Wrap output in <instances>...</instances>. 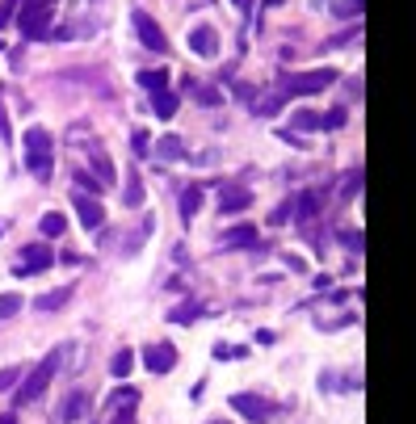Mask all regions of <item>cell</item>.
I'll list each match as a JSON object with an SVG mask.
<instances>
[{
  "label": "cell",
  "mask_w": 416,
  "mask_h": 424,
  "mask_svg": "<svg viewBox=\"0 0 416 424\" xmlns=\"http://www.w3.org/2000/svg\"><path fill=\"white\" fill-rule=\"evenodd\" d=\"M43 9H55V0H17V21H26V17H34Z\"/></svg>",
  "instance_id": "obj_22"
},
{
  "label": "cell",
  "mask_w": 416,
  "mask_h": 424,
  "mask_svg": "<svg viewBox=\"0 0 416 424\" xmlns=\"http://www.w3.org/2000/svg\"><path fill=\"white\" fill-rule=\"evenodd\" d=\"M198 101H202V105H215V101H219V93H215V89H202V93H198Z\"/></svg>",
  "instance_id": "obj_35"
},
{
  "label": "cell",
  "mask_w": 416,
  "mask_h": 424,
  "mask_svg": "<svg viewBox=\"0 0 416 424\" xmlns=\"http://www.w3.org/2000/svg\"><path fill=\"white\" fill-rule=\"evenodd\" d=\"M131 21H135V34H139V43H143L147 50H156V55H164V50H169V38H164L160 21H156L151 13L135 9V13H131Z\"/></svg>",
  "instance_id": "obj_4"
},
{
  "label": "cell",
  "mask_w": 416,
  "mask_h": 424,
  "mask_svg": "<svg viewBox=\"0 0 416 424\" xmlns=\"http://www.w3.org/2000/svg\"><path fill=\"white\" fill-rule=\"evenodd\" d=\"M252 206V193L248 189H228V193H219V214H240V210H248Z\"/></svg>",
  "instance_id": "obj_10"
},
{
  "label": "cell",
  "mask_w": 416,
  "mask_h": 424,
  "mask_svg": "<svg viewBox=\"0 0 416 424\" xmlns=\"http://www.w3.org/2000/svg\"><path fill=\"white\" fill-rule=\"evenodd\" d=\"M336 80V67H316V72H294V76H286L282 80V97H311L328 89Z\"/></svg>",
  "instance_id": "obj_3"
},
{
  "label": "cell",
  "mask_w": 416,
  "mask_h": 424,
  "mask_svg": "<svg viewBox=\"0 0 416 424\" xmlns=\"http://www.w3.org/2000/svg\"><path fill=\"white\" fill-rule=\"evenodd\" d=\"M122 202H127L131 210H139V206H143V181H139V173H135V168L127 173V193H122Z\"/></svg>",
  "instance_id": "obj_19"
},
{
  "label": "cell",
  "mask_w": 416,
  "mask_h": 424,
  "mask_svg": "<svg viewBox=\"0 0 416 424\" xmlns=\"http://www.w3.org/2000/svg\"><path fill=\"white\" fill-rule=\"evenodd\" d=\"M21 261L26 265H13V273L17 278H34V273H43L55 265V252H50V244H26L21 248Z\"/></svg>",
  "instance_id": "obj_5"
},
{
  "label": "cell",
  "mask_w": 416,
  "mask_h": 424,
  "mask_svg": "<svg viewBox=\"0 0 416 424\" xmlns=\"http://www.w3.org/2000/svg\"><path fill=\"white\" fill-rule=\"evenodd\" d=\"M345 244H349V248H353V252H362V232H345Z\"/></svg>",
  "instance_id": "obj_32"
},
{
  "label": "cell",
  "mask_w": 416,
  "mask_h": 424,
  "mask_svg": "<svg viewBox=\"0 0 416 424\" xmlns=\"http://www.w3.org/2000/svg\"><path fill=\"white\" fill-rule=\"evenodd\" d=\"M177 105H181V97L173 93V89H160V93H151V109H156V118H160V122H169V118L177 114Z\"/></svg>",
  "instance_id": "obj_13"
},
{
  "label": "cell",
  "mask_w": 416,
  "mask_h": 424,
  "mask_svg": "<svg viewBox=\"0 0 416 424\" xmlns=\"http://www.w3.org/2000/svg\"><path fill=\"white\" fill-rule=\"evenodd\" d=\"M13 9H17V0H4V4H0V26H4L9 17H13Z\"/></svg>",
  "instance_id": "obj_34"
},
{
  "label": "cell",
  "mask_w": 416,
  "mask_h": 424,
  "mask_svg": "<svg viewBox=\"0 0 416 424\" xmlns=\"http://www.w3.org/2000/svg\"><path fill=\"white\" fill-rule=\"evenodd\" d=\"M21 311V294H0V320H13Z\"/></svg>",
  "instance_id": "obj_26"
},
{
  "label": "cell",
  "mask_w": 416,
  "mask_h": 424,
  "mask_svg": "<svg viewBox=\"0 0 416 424\" xmlns=\"http://www.w3.org/2000/svg\"><path fill=\"white\" fill-rule=\"evenodd\" d=\"M59 357H63V349H55L50 357H43V362H38L30 374H26L21 382H17V386H13V399H17V403H34L38 395H46L50 378L59 374Z\"/></svg>",
  "instance_id": "obj_1"
},
{
  "label": "cell",
  "mask_w": 416,
  "mask_h": 424,
  "mask_svg": "<svg viewBox=\"0 0 416 424\" xmlns=\"http://www.w3.org/2000/svg\"><path fill=\"white\" fill-rule=\"evenodd\" d=\"M89 408H92L89 391H72V395H68V403H63V412H59V420H63V424H80L85 416H89Z\"/></svg>",
  "instance_id": "obj_9"
},
{
  "label": "cell",
  "mask_w": 416,
  "mask_h": 424,
  "mask_svg": "<svg viewBox=\"0 0 416 424\" xmlns=\"http://www.w3.org/2000/svg\"><path fill=\"white\" fill-rule=\"evenodd\" d=\"M76 189H80V193H89V197H97V193H101V181H97V177H92V173H85V168H76Z\"/></svg>",
  "instance_id": "obj_24"
},
{
  "label": "cell",
  "mask_w": 416,
  "mask_h": 424,
  "mask_svg": "<svg viewBox=\"0 0 416 424\" xmlns=\"http://www.w3.org/2000/svg\"><path fill=\"white\" fill-rule=\"evenodd\" d=\"M345 118H349L345 109H328V114L320 118V131H341V126H345Z\"/></svg>",
  "instance_id": "obj_27"
},
{
  "label": "cell",
  "mask_w": 416,
  "mask_h": 424,
  "mask_svg": "<svg viewBox=\"0 0 416 424\" xmlns=\"http://www.w3.org/2000/svg\"><path fill=\"white\" fill-rule=\"evenodd\" d=\"M131 370H135V353H131V349H118V353H114V362H110V374L127 378Z\"/></svg>",
  "instance_id": "obj_21"
},
{
  "label": "cell",
  "mask_w": 416,
  "mask_h": 424,
  "mask_svg": "<svg viewBox=\"0 0 416 424\" xmlns=\"http://www.w3.org/2000/svg\"><path fill=\"white\" fill-rule=\"evenodd\" d=\"M290 126H299V131H320V114H311V109H299V114L290 118Z\"/></svg>",
  "instance_id": "obj_25"
},
{
  "label": "cell",
  "mask_w": 416,
  "mask_h": 424,
  "mask_svg": "<svg viewBox=\"0 0 416 424\" xmlns=\"http://www.w3.org/2000/svg\"><path fill=\"white\" fill-rule=\"evenodd\" d=\"M202 193H206L202 185H189V189L181 193V219H185V223L198 214V206H202Z\"/></svg>",
  "instance_id": "obj_18"
},
{
  "label": "cell",
  "mask_w": 416,
  "mask_h": 424,
  "mask_svg": "<svg viewBox=\"0 0 416 424\" xmlns=\"http://www.w3.org/2000/svg\"><path fill=\"white\" fill-rule=\"evenodd\" d=\"M38 232H43L46 239H59L63 232H68V219H63L59 210H46L43 219H38Z\"/></svg>",
  "instance_id": "obj_15"
},
{
  "label": "cell",
  "mask_w": 416,
  "mask_h": 424,
  "mask_svg": "<svg viewBox=\"0 0 416 424\" xmlns=\"http://www.w3.org/2000/svg\"><path fill=\"white\" fill-rule=\"evenodd\" d=\"M110 424H135V408H122V412H118Z\"/></svg>",
  "instance_id": "obj_33"
},
{
  "label": "cell",
  "mask_w": 416,
  "mask_h": 424,
  "mask_svg": "<svg viewBox=\"0 0 416 424\" xmlns=\"http://www.w3.org/2000/svg\"><path fill=\"white\" fill-rule=\"evenodd\" d=\"M21 143H26V168H30L34 177H46V173H50V131L30 126V131L21 135Z\"/></svg>",
  "instance_id": "obj_2"
},
{
  "label": "cell",
  "mask_w": 416,
  "mask_h": 424,
  "mask_svg": "<svg viewBox=\"0 0 416 424\" xmlns=\"http://www.w3.org/2000/svg\"><path fill=\"white\" fill-rule=\"evenodd\" d=\"M320 206H324V197L316 193V189H307V193H299V197H294V219H303V223H307Z\"/></svg>",
  "instance_id": "obj_14"
},
{
  "label": "cell",
  "mask_w": 416,
  "mask_h": 424,
  "mask_svg": "<svg viewBox=\"0 0 416 424\" xmlns=\"http://www.w3.org/2000/svg\"><path fill=\"white\" fill-rule=\"evenodd\" d=\"M92 177H97V181H101V185H110V181H114V164H110V156H105V151H92Z\"/></svg>",
  "instance_id": "obj_20"
},
{
  "label": "cell",
  "mask_w": 416,
  "mask_h": 424,
  "mask_svg": "<svg viewBox=\"0 0 416 424\" xmlns=\"http://www.w3.org/2000/svg\"><path fill=\"white\" fill-rule=\"evenodd\" d=\"M282 101H286L282 93H277V97H270V101H261V105H257V114H274V109L282 105Z\"/></svg>",
  "instance_id": "obj_31"
},
{
  "label": "cell",
  "mask_w": 416,
  "mask_h": 424,
  "mask_svg": "<svg viewBox=\"0 0 416 424\" xmlns=\"http://www.w3.org/2000/svg\"><path fill=\"white\" fill-rule=\"evenodd\" d=\"M143 366H147L151 374H169V370L177 366V349H173L169 340H160V344H147V349H143Z\"/></svg>",
  "instance_id": "obj_8"
},
{
  "label": "cell",
  "mask_w": 416,
  "mask_h": 424,
  "mask_svg": "<svg viewBox=\"0 0 416 424\" xmlns=\"http://www.w3.org/2000/svg\"><path fill=\"white\" fill-rule=\"evenodd\" d=\"M72 206H76V219H80L85 232H97L105 223V206L97 197H89V193H72Z\"/></svg>",
  "instance_id": "obj_7"
},
{
  "label": "cell",
  "mask_w": 416,
  "mask_h": 424,
  "mask_svg": "<svg viewBox=\"0 0 416 424\" xmlns=\"http://www.w3.org/2000/svg\"><path fill=\"white\" fill-rule=\"evenodd\" d=\"M286 219H294V202H282L274 214H270V223H286Z\"/></svg>",
  "instance_id": "obj_30"
},
{
  "label": "cell",
  "mask_w": 416,
  "mask_h": 424,
  "mask_svg": "<svg viewBox=\"0 0 416 424\" xmlns=\"http://www.w3.org/2000/svg\"><path fill=\"white\" fill-rule=\"evenodd\" d=\"M72 294H76L72 286H59V290H50V294H43V298H38L34 307H38V311H59V307H63V303H68Z\"/></svg>",
  "instance_id": "obj_17"
},
{
  "label": "cell",
  "mask_w": 416,
  "mask_h": 424,
  "mask_svg": "<svg viewBox=\"0 0 416 424\" xmlns=\"http://www.w3.org/2000/svg\"><path fill=\"white\" fill-rule=\"evenodd\" d=\"M362 9V0H341V13H358Z\"/></svg>",
  "instance_id": "obj_36"
},
{
  "label": "cell",
  "mask_w": 416,
  "mask_h": 424,
  "mask_svg": "<svg viewBox=\"0 0 416 424\" xmlns=\"http://www.w3.org/2000/svg\"><path fill=\"white\" fill-rule=\"evenodd\" d=\"M223 248H240V244H257V227H248V223H240V227H231V232H223V239H219Z\"/></svg>",
  "instance_id": "obj_16"
},
{
  "label": "cell",
  "mask_w": 416,
  "mask_h": 424,
  "mask_svg": "<svg viewBox=\"0 0 416 424\" xmlns=\"http://www.w3.org/2000/svg\"><path fill=\"white\" fill-rule=\"evenodd\" d=\"M151 156H156V160H181V156H185V139H181V135H160L156 147H151Z\"/></svg>",
  "instance_id": "obj_11"
},
{
  "label": "cell",
  "mask_w": 416,
  "mask_h": 424,
  "mask_svg": "<svg viewBox=\"0 0 416 424\" xmlns=\"http://www.w3.org/2000/svg\"><path fill=\"white\" fill-rule=\"evenodd\" d=\"M17 382H21V370H17V366H4V370H0V395H4V391H13Z\"/></svg>",
  "instance_id": "obj_29"
},
{
  "label": "cell",
  "mask_w": 416,
  "mask_h": 424,
  "mask_svg": "<svg viewBox=\"0 0 416 424\" xmlns=\"http://www.w3.org/2000/svg\"><path fill=\"white\" fill-rule=\"evenodd\" d=\"M231 408H235L240 416H248L252 424H265L274 416V403H265L261 395H248V391H235V395H231Z\"/></svg>",
  "instance_id": "obj_6"
},
{
  "label": "cell",
  "mask_w": 416,
  "mask_h": 424,
  "mask_svg": "<svg viewBox=\"0 0 416 424\" xmlns=\"http://www.w3.org/2000/svg\"><path fill=\"white\" fill-rule=\"evenodd\" d=\"M164 80H169V76H164L160 67H156V72H139V85H143V89H156V93H160V89H164Z\"/></svg>",
  "instance_id": "obj_28"
},
{
  "label": "cell",
  "mask_w": 416,
  "mask_h": 424,
  "mask_svg": "<svg viewBox=\"0 0 416 424\" xmlns=\"http://www.w3.org/2000/svg\"><path fill=\"white\" fill-rule=\"evenodd\" d=\"M135 403H139L135 386H118V391H114V399H110V408H114V412H118V408H135Z\"/></svg>",
  "instance_id": "obj_23"
},
{
  "label": "cell",
  "mask_w": 416,
  "mask_h": 424,
  "mask_svg": "<svg viewBox=\"0 0 416 424\" xmlns=\"http://www.w3.org/2000/svg\"><path fill=\"white\" fill-rule=\"evenodd\" d=\"M231 4H240V9H244V4H248V0H231Z\"/></svg>",
  "instance_id": "obj_37"
},
{
  "label": "cell",
  "mask_w": 416,
  "mask_h": 424,
  "mask_svg": "<svg viewBox=\"0 0 416 424\" xmlns=\"http://www.w3.org/2000/svg\"><path fill=\"white\" fill-rule=\"evenodd\" d=\"M189 47L198 50V55H215L219 50V34L210 26H198V30H189Z\"/></svg>",
  "instance_id": "obj_12"
},
{
  "label": "cell",
  "mask_w": 416,
  "mask_h": 424,
  "mask_svg": "<svg viewBox=\"0 0 416 424\" xmlns=\"http://www.w3.org/2000/svg\"><path fill=\"white\" fill-rule=\"evenodd\" d=\"M210 424H228V420H210Z\"/></svg>",
  "instance_id": "obj_38"
}]
</instances>
